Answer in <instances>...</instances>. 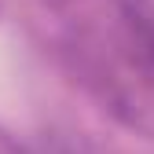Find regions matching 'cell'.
Listing matches in <instances>:
<instances>
[{"mask_svg":"<svg viewBox=\"0 0 154 154\" xmlns=\"http://www.w3.org/2000/svg\"><path fill=\"white\" fill-rule=\"evenodd\" d=\"M18 154H77V150H73L66 140H59V136H37V140L22 143Z\"/></svg>","mask_w":154,"mask_h":154,"instance_id":"2","label":"cell"},{"mask_svg":"<svg viewBox=\"0 0 154 154\" xmlns=\"http://www.w3.org/2000/svg\"><path fill=\"white\" fill-rule=\"evenodd\" d=\"M59 22L77 81L118 121L154 136V4L150 0H37Z\"/></svg>","mask_w":154,"mask_h":154,"instance_id":"1","label":"cell"}]
</instances>
